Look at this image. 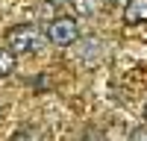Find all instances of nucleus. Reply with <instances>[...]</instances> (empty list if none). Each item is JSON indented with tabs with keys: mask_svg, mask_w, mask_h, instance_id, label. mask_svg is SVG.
<instances>
[{
	"mask_svg": "<svg viewBox=\"0 0 147 141\" xmlns=\"http://www.w3.org/2000/svg\"><path fill=\"white\" fill-rule=\"evenodd\" d=\"M44 32L35 27V23H21V27L6 32V44L12 47L15 56H27V53H38L44 47Z\"/></svg>",
	"mask_w": 147,
	"mask_h": 141,
	"instance_id": "1",
	"label": "nucleus"
},
{
	"mask_svg": "<svg viewBox=\"0 0 147 141\" xmlns=\"http://www.w3.org/2000/svg\"><path fill=\"white\" fill-rule=\"evenodd\" d=\"M44 38L50 44H56V47H68V44H74L80 38V27H77L74 18H53L50 23H47Z\"/></svg>",
	"mask_w": 147,
	"mask_h": 141,
	"instance_id": "2",
	"label": "nucleus"
},
{
	"mask_svg": "<svg viewBox=\"0 0 147 141\" xmlns=\"http://www.w3.org/2000/svg\"><path fill=\"white\" fill-rule=\"evenodd\" d=\"M100 56H103V41L97 38V35H85L82 41L77 38V59H80L82 65L100 62Z\"/></svg>",
	"mask_w": 147,
	"mask_h": 141,
	"instance_id": "3",
	"label": "nucleus"
},
{
	"mask_svg": "<svg viewBox=\"0 0 147 141\" xmlns=\"http://www.w3.org/2000/svg\"><path fill=\"white\" fill-rule=\"evenodd\" d=\"M124 21H127V23H141V21H147V0H127Z\"/></svg>",
	"mask_w": 147,
	"mask_h": 141,
	"instance_id": "4",
	"label": "nucleus"
},
{
	"mask_svg": "<svg viewBox=\"0 0 147 141\" xmlns=\"http://www.w3.org/2000/svg\"><path fill=\"white\" fill-rule=\"evenodd\" d=\"M74 9H77V15L82 18H91L100 12V0H74Z\"/></svg>",
	"mask_w": 147,
	"mask_h": 141,
	"instance_id": "5",
	"label": "nucleus"
},
{
	"mask_svg": "<svg viewBox=\"0 0 147 141\" xmlns=\"http://www.w3.org/2000/svg\"><path fill=\"white\" fill-rule=\"evenodd\" d=\"M12 70H15V53L9 47H0V79L9 77Z\"/></svg>",
	"mask_w": 147,
	"mask_h": 141,
	"instance_id": "6",
	"label": "nucleus"
},
{
	"mask_svg": "<svg viewBox=\"0 0 147 141\" xmlns=\"http://www.w3.org/2000/svg\"><path fill=\"white\" fill-rule=\"evenodd\" d=\"M38 129H18L15 135H12V141H38Z\"/></svg>",
	"mask_w": 147,
	"mask_h": 141,
	"instance_id": "7",
	"label": "nucleus"
},
{
	"mask_svg": "<svg viewBox=\"0 0 147 141\" xmlns=\"http://www.w3.org/2000/svg\"><path fill=\"white\" fill-rule=\"evenodd\" d=\"M132 138H136V141H147V129H136Z\"/></svg>",
	"mask_w": 147,
	"mask_h": 141,
	"instance_id": "8",
	"label": "nucleus"
},
{
	"mask_svg": "<svg viewBox=\"0 0 147 141\" xmlns=\"http://www.w3.org/2000/svg\"><path fill=\"white\" fill-rule=\"evenodd\" d=\"M47 3H62V0H47Z\"/></svg>",
	"mask_w": 147,
	"mask_h": 141,
	"instance_id": "9",
	"label": "nucleus"
},
{
	"mask_svg": "<svg viewBox=\"0 0 147 141\" xmlns=\"http://www.w3.org/2000/svg\"><path fill=\"white\" fill-rule=\"evenodd\" d=\"M144 115H147V109H144Z\"/></svg>",
	"mask_w": 147,
	"mask_h": 141,
	"instance_id": "10",
	"label": "nucleus"
}]
</instances>
